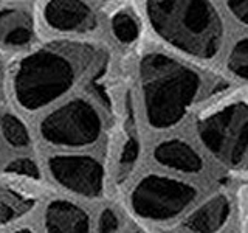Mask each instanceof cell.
Returning <instances> with one entry per match:
<instances>
[{"label":"cell","mask_w":248,"mask_h":233,"mask_svg":"<svg viewBox=\"0 0 248 233\" xmlns=\"http://www.w3.org/2000/svg\"><path fill=\"white\" fill-rule=\"evenodd\" d=\"M48 233H89V216L81 207L67 200H54L45 213Z\"/></svg>","instance_id":"11"},{"label":"cell","mask_w":248,"mask_h":233,"mask_svg":"<svg viewBox=\"0 0 248 233\" xmlns=\"http://www.w3.org/2000/svg\"><path fill=\"white\" fill-rule=\"evenodd\" d=\"M223 76L228 81L248 85V33L240 31V34L231 36L219 61Z\"/></svg>","instance_id":"12"},{"label":"cell","mask_w":248,"mask_h":233,"mask_svg":"<svg viewBox=\"0 0 248 233\" xmlns=\"http://www.w3.org/2000/svg\"><path fill=\"white\" fill-rule=\"evenodd\" d=\"M6 173L37 179L39 177V168L31 159H16L6 166Z\"/></svg>","instance_id":"18"},{"label":"cell","mask_w":248,"mask_h":233,"mask_svg":"<svg viewBox=\"0 0 248 233\" xmlns=\"http://www.w3.org/2000/svg\"><path fill=\"white\" fill-rule=\"evenodd\" d=\"M152 159L160 166L182 174H197L205 166L202 152L183 137H168L157 142Z\"/></svg>","instance_id":"9"},{"label":"cell","mask_w":248,"mask_h":233,"mask_svg":"<svg viewBox=\"0 0 248 233\" xmlns=\"http://www.w3.org/2000/svg\"><path fill=\"white\" fill-rule=\"evenodd\" d=\"M78 76L79 66L67 53L39 50L20 62L14 80L16 98L28 111L42 109L72 90Z\"/></svg>","instance_id":"4"},{"label":"cell","mask_w":248,"mask_h":233,"mask_svg":"<svg viewBox=\"0 0 248 233\" xmlns=\"http://www.w3.org/2000/svg\"><path fill=\"white\" fill-rule=\"evenodd\" d=\"M118 230V217L112 210H104L99 217L98 233H116Z\"/></svg>","instance_id":"19"},{"label":"cell","mask_w":248,"mask_h":233,"mask_svg":"<svg viewBox=\"0 0 248 233\" xmlns=\"http://www.w3.org/2000/svg\"><path fill=\"white\" fill-rule=\"evenodd\" d=\"M0 126H2L3 137L11 146H27L30 143L28 131L17 116L14 115H3L0 120Z\"/></svg>","instance_id":"15"},{"label":"cell","mask_w":248,"mask_h":233,"mask_svg":"<svg viewBox=\"0 0 248 233\" xmlns=\"http://www.w3.org/2000/svg\"><path fill=\"white\" fill-rule=\"evenodd\" d=\"M48 168L56 182L64 188L85 198H96L103 191L104 169L92 155L62 154L53 155Z\"/></svg>","instance_id":"7"},{"label":"cell","mask_w":248,"mask_h":233,"mask_svg":"<svg viewBox=\"0 0 248 233\" xmlns=\"http://www.w3.org/2000/svg\"><path fill=\"white\" fill-rule=\"evenodd\" d=\"M0 90H2V68H0Z\"/></svg>","instance_id":"22"},{"label":"cell","mask_w":248,"mask_h":233,"mask_svg":"<svg viewBox=\"0 0 248 233\" xmlns=\"http://www.w3.org/2000/svg\"><path fill=\"white\" fill-rule=\"evenodd\" d=\"M33 37V20L23 10L6 8L0 11V41L6 45L20 47Z\"/></svg>","instance_id":"13"},{"label":"cell","mask_w":248,"mask_h":233,"mask_svg":"<svg viewBox=\"0 0 248 233\" xmlns=\"http://www.w3.org/2000/svg\"><path fill=\"white\" fill-rule=\"evenodd\" d=\"M138 155H140V140L135 135H129L120 152L118 165L121 173H129L130 168L135 165Z\"/></svg>","instance_id":"17"},{"label":"cell","mask_w":248,"mask_h":233,"mask_svg":"<svg viewBox=\"0 0 248 233\" xmlns=\"http://www.w3.org/2000/svg\"><path fill=\"white\" fill-rule=\"evenodd\" d=\"M199 191L191 183L168 174H146L130 193L134 212L147 221L166 222L182 215L197 199Z\"/></svg>","instance_id":"5"},{"label":"cell","mask_w":248,"mask_h":233,"mask_svg":"<svg viewBox=\"0 0 248 233\" xmlns=\"http://www.w3.org/2000/svg\"><path fill=\"white\" fill-rule=\"evenodd\" d=\"M230 25L248 33V0H219Z\"/></svg>","instance_id":"16"},{"label":"cell","mask_w":248,"mask_h":233,"mask_svg":"<svg viewBox=\"0 0 248 233\" xmlns=\"http://www.w3.org/2000/svg\"><path fill=\"white\" fill-rule=\"evenodd\" d=\"M211 93L202 67L152 44L137 61V100L143 121L154 132L172 131Z\"/></svg>","instance_id":"1"},{"label":"cell","mask_w":248,"mask_h":233,"mask_svg":"<svg viewBox=\"0 0 248 233\" xmlns=\"http://www.w3.org/2000/svg\"><path fill=\"white\" fill-rule=\"evenodd\" d=\"M14 216H16L14 208L10 204H6V202H3L2 199H0V224H5L8 221H11Z\"/></svg>","instance_id":"20"},{"label":"cell","mask_w":248,"mask_h":233,"mask_svg":"<svg viewBox=\"0 0 248 233\" xmlns=\"http://www.w3.org/2000/svg\"><path fill=\"white\" fill-rule=\"evenodd\" d=\"M230 213L231 205L228 198L217 194L188 215L174 233H217L228 221Z\"/></svg>","instance_id":"10"},{"label":"cell","mask_w":248,"mask_h":233,"mask_svg":"<svg viewBox=\"0 0 248 233\" xmlns=\"http://www.w3.org/2000/svg\"><path fill=\"white\" fill-rule=\"evenodd\" d=\"M138 11L154 44L202 67L219 64L231 37L219 0H140Z\"/></svg>","instance_id":"2"},{"label":"cell","mask_w":248,"mask_h":233,"mask_svg":"<svg viewBox=\"0 0 248 233\" xmlns=\"http://www.w3.org/2000/svg\"><path fill=\"white\" fill-rule=\"evenodd\" d=\"M141 19L138 16L132 14L127 10L116 11L112 17V34L120 44L130 45L138 41L140 33H141Z\"/></svg>","instance_id":"14"},{"label":"cell","mask_w":248,"mask_h":233,"mask_svg":"<svg viewBox=\"0 0 248 233\" xmlns=\"http://www.w3.org/2000/svg\"><path fill=\"white\" fill-rule=\"evenodd\" d=\"M45 23L65 34H85L99 25L98 13L87 0H48L44 8Z\"/></svg>","instance_id":"8"},{"label":"cell","mask_w":248,"mask_h":233,"mask_svg":"<svg viewBox=\"0 0 248 233\" xmlns=\"http://www.w3.org/2000/svg\"><path fill=\"white\" fill-rule=\"evenodd\" d=\"M103 129V114L87 98L68 100L46 115L41 124L45 142L64 148H85L96 143Z\"/></svg>","instance_id":"6"},{"label":"cell","mask_w":248,"mask_h":233,"mask_svg":"<svg viewBox=\"0 0 248 233\" xmlns=\"http://www.w3.org/2000/svg\"><path fill=\"white\" fill-rule=\"evenodd\" d=\"M14 233H33V232L28 230V229H23V230H17V232H14Z\"/></svg>","instance_id":"21"},{"label":"cell","mask_w":248,"mask_h":233,"mask_svg":"<svg viewBox=\"0 0 248 233\" xmlns=\"http://www.w3.org/2000/svg\"><path fill=\"white\" fill-rule=\"evenodd\" d=\"M203 150L231 169L248 168V100L228 98L209 107L196 121Z\"/></svg>","instance_id":"3"}]
</instances>
